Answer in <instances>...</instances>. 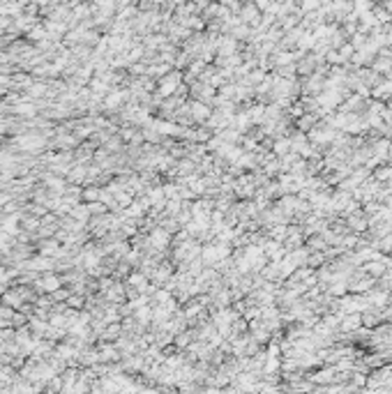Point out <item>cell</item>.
Listing matches in <instances>:
<instances>
[{
	"instance_id": "cell-1",
	"label": "cell",
	"mask_w": 392,
	"mask_h": 394,
	"mask_svg": "<svg viewBox=\"0 0 392 394\" xmlns=\"http://www.w3.org/2000/svg\"><path fill=\"white\" fill-rule=\"evenodd\" d=\"M240 18L245 21V23H249V21H254V23H256V21H259V9H256L254 5H247L245 9H242V16Z\"/></svg>"
},
{
	"instance_id": "cell-2",
	"label": "cell",
	"mask_w": 392,
	"mask_h": 394,
	"mask_svg": "<svg viewBox=\"0 0 392 394\" xmlns=\"http://www.w3.org/2000/svg\"><path fill=\"white\" fill-rule=\"evenodd\" d=\"M192 113H194V118H196V120L210 118V111H208V108H205L201 102H194V104H192Z\"/></svg>"
}]
</instances>
